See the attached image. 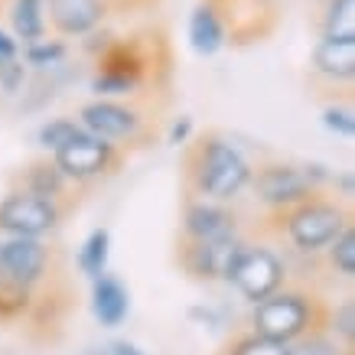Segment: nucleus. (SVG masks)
<instances>
[{
  "label": "nucleus",
  "instance_id": "obj_3",
  "mask_svg": "<svg viewBox=\"0 0 355 355\" xmlns=\"http://www.w3.org/2000/svg\"><path fill=\"white\" fill-rule=\"evenodd\" d=\"M323 316H326V306L313 293L297 291V287H284V291L270 293L268 300L254 303L248 323H251V333L274 339L280 345H291L300 336L320 329Z\"/></svg>",
  "mask_w": 355,
  "mask_h": 355
},
{
  "label": "nucleus",
  "instance_id": "obj_29",
  "mask_svg": "<svg viewBox=\"0 0 355 355\" xmlns=\"http://www.w3.org/2000/svg\"><path fill=\"white\" fill-rule=\"evenodd\" d=\"M82 355H150V352H147L140 343H134V339H121V336H114V339L88 345Z\"/></svg>",
  "mask_w": 355,
  "mask_h": 355
},
{
  "label": "nucleus",
  "instance_id": "obj_4",
  "mask_svg": "<svg viewBox=\"0 0 355 355\" xmlns=\"http://www.w3.org/2000/svg\"><path fill=\"white\" fill-rule=\"evenodd\" d=\"M225 284L245 303L254 306V303L268 300L270 293L287 287V261H284L277 248L261 245V241H245L241 254L228 270Z\"/></svg>",
  "mask_w": 355,
  "mask_h": 355
},
{
  "label": "nucleus",
  "instance_id": "obj_21",
  "mask_svg": "<svg viewBox=\"0 0 355 355\" xmlns=\"http://www.w3.org/2000/svg\"><path fill=\"white\" fill-rule=\"evenodd\" d=\"M82 134V124L69 114H55V118H46L40 128H36V144L43 147L46 153H55L59 147H65L72 137Z\"/></svg>",
  "mask_w": 355,
  "mask_h": 355
},
{
  "label": "nucleus",
  "instance_id": "obj_12",
  "mask_svg": "<svg viewBox=\"0 0 355 355\" xmlns=\"http://www.w3.org/2000/svg\"><path fill=\"white\" fill-rule=\"evenodd\" d=\"M241 248H245V238L241 235L222 238V241H205V245H183L180 241L176 261L199 284H218V280L225 284L228 270H232L235 258L241 254Z\"/></svg>",
  "mask_w": 355,
  "mask_h": 355
},
{
  "label": "nucleus",
  "instance_id": "obj_18",
  "mask_svg": "<svg viewBox=\"0 0 355 355\" xmlns=\"http://www.w3.org/2000/svg\"><path fill=\"white\" fill-rule=\"evenodd\" d=\"M7 20H10V36L20 46L43 40L49 30L46 26V0H10Z\"/></svg>",
  "mask_w": 355,
  "mask_h": 355
},
{
  "label": "nucleus",
  "instance_id": "obj_5",
  "mask_svg": "<svg viewBox=\"0 0 355 355\" xmlns=\"http://www.w3.org/2000/svg\"><path fill=\"white\" fill-rule=\"evenodd\" d=\"M76 121L82 124L85 134L108 140L118 150L140 147L144 137L150 134L147 118H144L130 101H118V98H92V101H85V105L78 108Z\"/></svg>",
  "mask_w": 355,
  "mask_h": 355
},
{
  "label": "nucleus",
  "instance_id": "obj_23",
  "mask_svg": "<svg viewBox=\"0 0 355 355\" xmlns=\"http://www.w3.org/2000/svg\"><path fill=\"white\" fill-rule=\"evenodd\" d=\"M323 254H326V264H329V270H333L336 277L352 280L355 277V225L345 228Z\"/></svg>",
  "mask_w": 355,
  "mask_h": 355
},
{
  "label": "nucleus",
  "instance_id": "obj_16",
  "mask_svg": "<svg viewBox=\"0 0 355 355\" xmlns=\"http://www.w3.org/2000/svg\"><path fill=\"white\" fill-rule=\"evenodd\" d=\"M186 40H189V49L196 55H202V59H212V55H218L225 49L228 30L212 0H199L193 7L189 23H186Z\"/></svg>",
  "mask_w": 355,
  "mask_h": 355
},
{
  "label": "nucleus",
  "instance_id": "obj_22",
  "mask_svg": "<svg viewBox=\"0 0 355 355\" xmlns=\"http://www.w3.org/2000/svg\"><path fill=\"white\" fill-rule=\"evenodd\" d=\"M323 329L333 339H339L345 349H355V300L352 297L339 300L336 306H326Z\"/></svg>",
  "mask_w": 355,
  "mask_h": 355
},
{
  "label": "nucleus",
  "instance_id": "obj_30",
  "mask_svg": "<svg viewBox=\"0 0 355 355\" xmlns=\"http://www.w3.org/2000/svg\"><path fill=\"white\" fill-rule=\"evenodd\" d=\"M196 137V121L193 114H180V118L170 121V128H166V147H173V150H180V147H189Z\"/></svg>",
  "mask_w": 355,
  "mask_h": 355
},
{
  "label": "nucleus",
  "instance_id": "obj_27",
  "mask_svg": "<svg viewBox=\"0 0 355 355\" xmlns=\"http://www.w3.org/2000/svg\"><path fill=\"white\" fill-rule=\"evenodd\" d=\"M33 72L26 69L20 55H13V59H0V92L7 98H20L30 85Z\"/></svg>",
  "mask_w": 355,
  "mask_h": 355
},
{
  "label": "nucleus",
  "instance_id": "obj_14",
  "mask_svg": "<svg viewBox=\"0 0 355 355\" xmlns=\"http://www.w3.org/2000/svg\"><path fill=\"white\" fill-rule=\"evenodd\" d=\"M92 291H88V310L95 316V323L101 329H118L128 323L130 316V287L118 274H101V277L88 280Z\"/></svg>",
  "mask_w": 355,
  "mask_h": 355
},
{
  "label": "nucleus",
  "instance_id": "obj_34",
  "mask_svg": "<svg viewBox=\"0 0 355 355\" xmlns=\"http://www.w3.org/2000/svg\"><path fill=\"white\" fill-rule=\"evenodd\" d=\"M13 55H20V43L10 36V30L0 26V59H13Z\"/></svg>",
  "mask_w": 355,
  "mask_h": 355
},
{
  "label": "nucleus",
  "instance_id": "obj_19",
  "mask_svg": "<svg viewBox=\"0 0 355 355\" xmlns=\"http://www.w3.org/2000/svg\"><path fill=\"white\" fill-rule=\"evenodd\" d=\"M76 268L85 280H95L111 270V232L105 225L92 228L76 251Z\"/></svg>",
  "mask_w": 355,
  "mask_h": 355
},
{
  "label": "nucleus",
  "instance_id": "obj_7",
  "mask_svg": "<svg viewBox=\"0 0 355 355\" xmlns=\"http://www.w3.org/2000/svg\"><path fill=\"white\" fill-rule=\"evenodd\" d=\"M147 82V59L134 43H114L95 59V72L88 78V88L95 98H134Z\"/></svg>",
  "mask_w": 355,
  "mask_h": 355
},
{
  "label": "nucleus",
  "instance_id": "obj_10",
  "mask_svg": "<svg viewBox=\"0 0 355 355\" xmlns=\"http://www.w3.org/2000/svg\"><path fill=\"white\" fill-rule=\"evenodd\" d=\"M53 270V251L43 238H0V280L36 293Z\"/></svg>",
  "mask_w": 355,
  "mask_h": 355
},
{
  "label": "nucleus",
  "instance_id": "obj_6",
  "mask_svg": "<svg viewBox=\"0 0 355 355\" xmlns=\"http://www.w3.org/2000/svg\"><path fill=\"white\" fill-rule=\"evenodd\" d=\"M49 160L69 180V186H92L118 170L121 163H124V150H118L114 144H108V140H101V137H92V134L82 130L65 147L49 153Z\"/></svg>",
  "mask_w": 355,
  "mask_h": 355
},
{
  "label": "nucleus",
  "instance_id": "obj_13",
  "mask_svg": "<svg viewBox=\"0 0 355 355\" xmlns=\"http://www.w3.org/2000/svg\"><path fill=\"white\" fill-rule=\"evenodd\" d=\"M108 13V0H46V26H53L62 40H85L105 26Z\"/></svg>",
  "mask_w": 355,
  "mask_h": 355
},
{
  "label": "nucleus",
  "instance_id": "obj_15",
  "mask_svg": "<svg viewBox=\"0 0 355 355\" xmlns=\"http://www.w3.org/2000/svg\"><path fill=\"white\" fill-rule=\"evenodd\" d=\"M310 65L326 85H352L355 36H320V43L310 53Z\"/></svg>",
  "mask_w": 355,
  "mask_h": 355
},
{
  "label": "nucleus",
  "instance_id": "obj_35",
  "mask_svg": "<svg viewBox=\"0 0 355 355\" xmlns=\"http://www.w3.org/2000/svg\"><path fill=\"white\" fill-rule=\"evenodd\" d=\"M108 3H130V0H108Z\"/></svg>",
  "mask_w": 355,
  "mask_h": 355
},
{
  "label": "nucleus",
  "instance_id": "obj_25",
  "mask_svg": "<svg viewBox=\"0 0 355 355\" xmlns=\"http://www.w3.org/2000/svg\"><path fill=\"white\" fill-rule=\"evenodd\" d=\"M287 355H352V349H345L339 339H333L320 326V329H313V333L300 336L297 343L287 345Z\"/></svg>",
  "mask_w": 355,
  "mask_h": 355
},
{
  "label": "nucleus",
  "instance_id": "obj_20",
  "mask_svg": "<svg viewBox=\"0 0 355 355\" xmlns=\"http://www.w3.org/2000/svg\"><path fill=\"white\" fill-rule=\"evenodd\" d=\"M20 59L26 62V69H30V72L46 76V72H55V69H62V65H65V59H69V43H65L62 36H59V40L43 36V40H36V43L23 46Z\"/></svg>",
  "mask_w": 355,
  "mask_h": 355
},
{
  "label": "nucleus",
  "instance_id": "obj_28",
  "mask_svg": "<svg viewBox=\"0 0 355 355\" xmlns=\"http://www.w3.org/2000/svg\"><path fill=\"white\" fill-rule=\"evenodd\" d=\"M225 355H287V345L274 343V339H264V336L248 329V333L235 336V339L228 343Z\"/></svg>",
  "mask_w": 355,
  "mask_h": 355
},
{
  "label": "nucleus",
  "instance_id": "obj_33",
  "mask_svg": "<svg viewBox=\"0 0 355 355\" xmlns=\"http://www.w3.org/2000/svg\"><path fill=\"white\" fill-rule=\"evenodd\" d=\"M329 193H333V199L349 205L355 196V173L352 170H336L333 183H329Z\"/></svg>",
  "mask_w": 355,
  "mask_h": 355
},
{
  "label": "nucleus",
  "instance_id": "obj_17",
  "mask_svg": "<svg viewBox=\"0 0 355 355\" xmlns=\"http://www.w3.org/2000/svg\"><path fill=\"white\" fill-rule=\"evenodd\" d=\"M17 186L26 189V193H33V196H40V199H55V202H65V196H69V189H72L69 180L55 170V163L49 160V157L33 160L30 166L20 173Z\"/></svg>",
  "mask_w": 355,
  "mask_h": 355
},
{
  "label": "nucleus",
  "instance_id": "obj_11",
  "mask_svg": "<svg viewBox=\"0 0 355 355\" xmlns=\"http://www.w3.org/2000/svg\"><path fill=\"white\" fill-rule=\"evenodd\" d=\"M232 235H241L238 212L232 205L186 196L183 218H180V241L183 245H205V241H222Z\"/></svg>",
  "mask_w": 355,
  "mask_h": 355
},
{
  "label": "nucleus",
  "instance_id": "obj_1",
  "mask_svg": "<svg viewBox=\"0 0 355 355\" xmlns=\"http://www.w3.org/2000/svg\"><path fill=\"white\" fill-rule=\"evenodd\" d=\"M254 160L238 147L232 137L218 130L196 134L183 157V180L189 199H209V202L232 205L248 193Z\"/></svg>",
  "mask_w": 355,
  "mask_h": 355
},
{
  "label": "nucleus",
  "instance_id": "obj_31",
  "mask_svg": "<svg viewBox=\"0 0 355 355\" xmlns=\"http://www.w3.org/2000/svg\"><path fill=\"white\" fill-rule=\"evenodd\" d=\"M186 316H189L196 326H202V329H222V326H225V310H218L212 303H196V306H189Z\"/></svg>",
  "mask_w": 355,
  "mask_h": 355
},
{
  "label": "nucleus",
  "instance_id": "obj_8",
  "mask_svg": "<svg viewBox=\"0 0 355 355\" xmlns=\"http://www.w3.org/2000/svg\"><path fill=\"white\" fill-rule=\"evenodd\" d=\"M65 202L40 199L13 186L0 199V238H46L62 225Z\"/></svg>",
  "mask_w": 355,
  "mask_h": 355
},
{
  "label": "nucleus",
  "instance_id": "obj_32",
  "mask_svg": "<svg viewBox=\"0 0 355 355\" xmlns=\"http://www.w3.org/2000/svg\"><path fill=\"white\" fill-rule=\"evenodd\" d=\"M300 170H303V176H306V183L313 186V193H326L329 183H333V176H336L333 166H326V163H320V160L300 163Z\"/></svg>",
  "mask_w": 355,
  "mask_h": 355
},
{
  "label": "nucleus",
  "instance_id": "obj_9",
  "mask_svg": "<svg viewBox=\"0 0 355 355\" xmlns=\"http://www.w3.org/2000/svg\"><path fill=\"white\" fill-rule=\"evenodd\" d=\"M251 196H254V202L270 212V216L277 218L284 212H291L293 205L306 202L313 193V186L306 183V176H303L300 163H287V160H264L254 166L251 173Z\"/></svg>",
  "mask_w": 355,
  "mask_h": 355
},
{
  "label": "nucleus",
  "instance_id": "obj_2",
  "mask_svg": "<svg viewBox=\"0 0 355 355\" xmlns=\"http://www.w3.org/2000/svg\"><path fill=\"white\" fill-rule=\"evenodd\" d=\"M274 222H280L277 225L280 238L293 251L313 258V254H323L326 248L352 225V209L345 202H339V199H333V196L316 193L306 202L293 205L291 212L277 216Z\"/></svg>",
  "mask_w": 355,
  "mask_h": 355
},
{
  "label": "nucleus",
  "instance_id": "obj_26",
  "mask_svg": "<svg viewBox=\"0 0 355 355\" xmlns=\"http://www.w3.org/2000/svg\"><path fill=\"white\" fill-rule=\"evenodd\" d=\"M320 121L323 128L333 134V137H343V140H352L355 137V111L349 101H333L320 111Z\"/></svg>",
  "mask_w": 355,
  "mask_h": 355
},
{
  "label": "nucleus",
  "instance_id": "obj_24",
  "mask_svg": "<svg viewBox=\"0 0 355 355\" xmlns=\"http://www.w3.org/2000/svg\"><path fill=\"white\" fill-rule=\"evenodd\" d=\"M320 36H355V0H326Z\"/></svg>",
  "mask_w": 355,
  "mask_h": 355
}]
</instances>
